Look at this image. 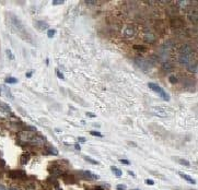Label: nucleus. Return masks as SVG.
I'll return each instance as SVG.
<instances>
[{
  "label": "nucleus",
  "mask_w": 198,
  "mask_h": 190,
  "mask_svg": "<svg viewBox=\"0 0 198 190\" xmlns=\"http://www.w3.org/2000/svg\"><path fill=\"white\" fill-rule=\"evenodd\" d=\"M135 190H138V189H135Z\"/></svg>",
  "instance_id": "obj_44"
},
{
  "label": "nucleus",
  "mask_w": 198,
  "mask_h": 190,
  "mask_svg": "<svg viewBox=\"0 0 198 190\" xmlns=\"http://www.w3.org/2000/svg\"><path fill=\"white\" fill-rule=\"evenodd\" d=\"M29 161H30V154H29V153H24V154L21 155V158H20L21 164L25 165V164H28Z\"/></svg>",
  "instance_id": "obj_15"
},
{
  "label": "nucleus",
  "mask_w": 198,
  "mask_h": 190,
  "mask_svg": "<svg viewBox=\"0 0 198 190\" xmlns=\"http://www.w3.org/2000/svg\"><path fill=\"white\" fill-rule=\"evenodd\" d=\"M135 65L137 66L138 68L142 69L143 71H148L149 69L151 68V65L146 59H143V58H136V59H135Z\"/></svg>",
  "instance_id": "obj_3"
},
{
  "label": "nucleus",
  "mask_w": 198,
  "mask_h": 190,
  "mask_svg": "<svg viewBox=\"0 0 198 190\" xmlns=\"http://www.w3.org/2000/svg\"><path fill=\"white\" fill-rule=\"evenodd\" d=\"M84 160L87 161V162H89V163H91V164H93V165H99L100 164L98 161L93 160V158H91V157H88V156H84Z\"/></svg>",
  "instance_id": "obj_21"
},
{
  "label": "nucleus",
  "mask_w": 198,
  "mask_h": 190,
  "mask_svg": "<svg viewBox=\"0 0 198 190\" xmlns=\"http://www.w3.org/2000/svg\"><path fill=\"white\" fill-rule=\"evenodd\" d=\"M177 162L183 166H189V162L187 160H184V158H177Z\"/></svg>",
  "instance_id": "obj_22"
},
{
  "label": "nucleus",
  "mask_w": 198,
  "mask_h": 190,
  "mask_svg": "<svg viewBox=\"0 0 198 190\" xmlns=\"http://www.w3.org/2000/svg\"><path fill=\"white\" fill-rule=\"evenodd\" d=\"M146 184H147V185H151V186H152V185H154V181H153V180H151V179H146Z\"/></svg>",
  "instance_id": "obj_33"
},
{
  "label": "nucleus",
  "mask_w": 198,
  "mask_h": 190,
  "mask_svg": "<svg viewBox=\"0 0 198 190\" xmlns=\"http://www.w3.org/2000/svg\"><path fill=\"white\" fill-rule=\"evenodd\" d=\"M64 179H65L66 183H75L73 176H71V175H66V176H64Z\"/></svg>",
  "instance_id": "obj_20"
},
{
  "label": "nucleus",
  "mask_w": 198,
  "mask_h": 190,
  "mask_svg": "<svg viewBox=\"0 0 198 190\" xmlns=\"http://www.w3.org/2000/svg\"><path fill=\"white\" fill-rule=\"evenodd\" d=\"M0 190H6V188L3 187V186H1V185H0Z\"/></svg>",
  "instance_id": "obj_41"
},
{
  "label": "nucleus",
  "mask_w": 198,
  "mask_h": 190,
  "mask_svg": "<svg viewBox=\"0 0 198 190\" xmlns=\"http://www.w3.org/2000/svg\"><path fill=\"white\" fill-rule=\"evenodd\" d=\"M9 177L10 178H13V179H22V178H25L26 175L23 170H12V172L9 173Z\"/></svg>",
  "instance_id": "obj_6"
},
{
  "label": "nucleus",
  "mask_w": 198,
  "mask_h": 190,
  "mask_svg": "<svg viewBox=\"0 0 198 190\" xmlns=\"http://www.w3.org/2000/svg\"><path fill=\"white\" fill-rule=\"evenodd\" d=\"M64 2H65L64 0H54L52 3H53V6H58V5H63Z\"/></svg>",
  "instance_id": "obj_28"
},
{
  "label": "nucleus",
  "mask_w": 198,
  "mask_h": 190,
  "mask_svg": "<svg viewBox=\"0 0 198 190\" xmlns=\"http://www.w3.org/2000/svg\"><path fill=\"white\" fill-rule=\"evenodd\" d=\"M32 74H33V71H29V72H26V78H31L32 77Z\"/></svg>",
  "instance_id": "obj_35"
},
{
  "label": "nucleus",
  "mask_w": 198,
  "mask_h": 190,
  "mask_svg": "<svg viewBox=\"0 0 198 190\" xmlns=\"http://www.w3.org/2000/svg\"><path fill=\"white\" fill-rule=\"evenodd\" d=\"M116 189H117V190H126V189H127V187H126V185L119 184V185H117V187H116Z\"/></svg>",
  "instance_id": "obj_29"
},
{
  "label": "nucleus",
  "mask_w": 198,
  "mask_h": 190,
  "mask_svg": "<svg viewBox=\"0 0 198 190\" xmlns=\"http://www.w3.org/2000/svg\"><path fill=\"white\" fill-rule=\"evenodd\" d=\"M55 34H56V30H48L47 31V36L49 38H53L55 36Z\"/></svg>",
  "instance_id": "obj_25"
},
{
  "label": "nucleus",
  "mask_w": 198,
  "mask_h": 190,
  "mask_svg": "<svg viewBox=\"0 0 198 190\" xmlns=\"http://www.w3.org/2000/svg\"><path fill=\"white\" fill-rule=\"evenodd\" d=\"M178 52H180V55H194V52H193L192 46H189L188 44L182 45Z\"/></svg>",
  "instance_id": "obj_5"
},
{
  "label": "nucleus",
  "mask_w": 198,
  "mask_h": 190,
  "mask_svg": "<svg viewBox=\"0 0 198 190\" xmlns=\"http://www.w3.org/2000/svg\"><path fill=\"white\" fill-rule=\"evenodd\" d=\"M6 55H7V57L9 58L10 60H14V59H15V56L13 55V53L11 52L10 49H7V50H6Z\"/></svg>",
  "instance_id": "obj_19"
},
{
  "label": "nucleus",
  "mask_w": 198,
  "mask_h": 190,
  "mask_svg": "<svg viewBox=\"0 0 198 190\" xmlns=\"http://www.w3.org/2000/svg\"><path fill=\"white\" fill-rule=\"evenodd\" d=\"M152 109L154 110L153 113L156 115H158V116H166V115H168V113L165 111V109H164V108H162V107H153Z\"/></svg>",
  "instance_id": "obj_10"
},
{
  "label": "nucleus",
  "mask_w": 198,
  "mask_h": 190,
  "mask_svg": "<svg viewBox=\"0 0 198 190\" xmlns=\"http://www.w3.org/2000/svg\"><path fill=\"white\" fill-rule=\"evenodd\" d=\"M58 190H61V189H58Z\"/></svg>",
  "instance_id": "obj_45"
},
{
  "label": "nucleus",
  "mask_w": 198,
  "mask_h": 190,
  "mask_svg": "<svg viewBox=\"0 0 198 190\" xmlns=\"http://www.w3.org/2000/svg\"><path fill=\"white\" fill-rule=\"evenodd\" d=\"M111 170L113 172V174L115 176H117V177H120L123 175V172L120 170L118 167H115V166H111Z\"/></svg>",
  "instance_id": "obj_16"
},
{
  "label": "nucleus",
  "mask_w": 198,
  "mask_h": 190,
  "mask_svg": "<svg viewBox=\"0 0 198 190\" xmlns=\"http://www.w3.org/2000/svg\"><path fill=\"white\" fill-rule=\"evenodd\" d=\"M90 133L92 135H94V137H99V138H102L103 137V134L101 133V132H99V131H91Z\"/></svg>",
  "instance_id": "obj_26"
},
{
  "label": "nucleus",
  "mask_w": 198,
  "mask_h": 190,
  "mask_svg": "<svg viewBox=\"0 0 198 190\" xmlns=\"http://www.w3.org/2000/svg\"><path fill=\"white\" fill-rule=\"evenodd\" d=\"M169 81L172 84H175L176 82H177V79H176V77H174V75H171L170 78H169Z\"/></svg>",
  "instance_id": "obj_27"
},
{
  "label": "nucleus",
  "mask_w": 198,
  "mask_h": 190,
  "mask_svg": "<svg viewBox=\"0 0 198 190\" xmlns=\"http://www.w3.org/2000/svg\"><path fill=\"white\" fill-rule=\"evenodd\" d=\"M119 162L122 163V164H124V165H130V162L127 161V160H120Z\"/></svg>",
  "instance_id": "obj_32"
},
{
  "label": "nucleus",
  "mask_w": 198,
  "mask_h": 190,
  "mask_svg": "<svg viewBox=\"0 0 198 190\" xmlns=\"http://www.w3.org/2000/svg\"><path fill=\"white\" fill-rule=\"evenodd\" d=\"M5 82L7 84H15L18 82V80L15 79V78H12V77H10V78H6L5 79Z\"/></svg>",
  "instance_id": "obj_18"
},
{
  "label": "nucleus",
  "mask_w": 198,
  "mask_h": 190,
  "mask_svg": "<svg viewBox=\"0 0 198 190\" xmlns=\"http://www.w3.org/2000/svg\"><path fill=\"white\" fill-rule=\"evenodd\" d=\"M178 175H180L182 178H183V179H185L186 181H188L189 184H193V185H195V184H196L195 179H193V178H192L191 176L186 175V174H184V173H178Z\"/></svg>",
  "instance_id": "obj_12"
},
{
  "label": "nucleus",
  "mask_w": 198,
  "mask_h": 190,
  "mask_svg": "<svg viewBox=\"0 0 198 190\" xmlns=\"http://www.w3.org/2000/svg\"><path fill=\"white\" fill-rule=\"evenodd\" d=\"M35 28L38 29L40 31H45V30H48L49 25L44 21H36L35 22Z\"/></svg>",
  "instance_id": "obj_9"
},
{
  "label": "nucleus",
  "mask_w": 198,
  "mask_h": 190,
  "mask_svg": "<svg viewBox=\"0 0 198 190\" xmlns=\"http://www.w3.org/2000/svg\"><path fill=\"white\" fill-rule=\"evenodd\" d=\"M78 141H79V142H85L87 140H85V138H83V137H80V138H78Z\"/></svg>",
  "instance_id": "obj_36"
},
{
  "label": "nucleus",
  "mask_w": 198,
  "mask_h": 190,
  "mask_svg": "<svg viewBox=\"0 0 198 190\" xmlns=\"http://www.w3.org/2000/svg\"><path fill=\"white\" fill-rule=\"evenodd\" d=\"M183 24H184V22L180 18H174V19H172V20H171V26H172V28L178 29V28H182V26H183Z\"/></svg>",
  "instance_id": "obj_8"
},
{
  "label": "nucleus",
  "mask_w": 198,
  "mask_h": 190,
  "mask_svg": "<svg viewBox=\"0 0 198 190\" xmlns=\"http://www.w3.org/2000/svg\"><path fill=\"white\" fill-rule=\"evenodd\" d=\"M9 190H19V189H17V188H10Z\"/></svg>",
  "instance_id": "obj_43"
},
{
  "label": "nucleus",
  "mask_w": 198,
  "mask_h": 190,
  "mask_svg": "<svg viewBox=\"0 0 198 190\" xmlns=\"http://www.w3.org/2000/svg\"><path fill=\"white\" fill-rule=\"evenodd\" d=\"M56 74H57V77L59 78V79H64V74H63V73H61L59 70H57V71H56Z\"/></svg>",
  "instance_id": "obj_31"
},
{
  "label": "nucleus",
  "mask_w": 198,
  "mask_h": 190,
  "mask_svg": "<svg viewBox=\"0 0 198 190\" xmlns=\"http://www.w3.org/2000/svg\"><path fill=\"white\" fill-rule=\"evenodd\" d=\"M48 153L52 154V155H58V151H57V149L50 146V148H48Z\"/></svg>",
  "instance_id": "obj_24"
},
{
  "label": "nucleus",
  "mask_w": 198,
  "mask_h": 190,
  "mask_svg": "<svg viewBox=\"0 0 198 190\" xmlns=\"http://www.w3.org/2000/svg\"><path fill=\"white\" fill-rule=\"evenodd\" d=\"M177 60L182 66H186L187 67L192 61H194V55H180Z\"/></svg>",
  "instance_id": "obj_4"
},
{
  "label": "nucleus",
  "mask_w": 198,
  "mask_h": 190,
  "mask_svg": "<svg viewBox=\"0 0 198 190\" xmlns=\"http://www.w3.org/2000/svg\"><path fill=\"white\" fill-rule=\"evenodd\" d=\"M75 148H76V150H80V145L79 144H75Z\"/></svg>",
  "instance_id": "obj_40"
},
{
  "label": "nucleus",
  "mask_w": 198,
  "mask_h": 190,
  "mask_svg": "<svg viewBox=\"0 0 198 190\" xmlns=\"http://www.w3.org/2000/svg\"><path fill=\"white\" fill-rule=\"evenodd\" d=\"M143 40H145V42H147V43H153L154 41H156V36H154L152 33H146Z\"/></svg>",
  "instance_id": "obj_13"
},
{
  "label": "nucleus",
  "mask_w": 198,
  "mask_h": 190,
  "mask_svg": "<svg viewBox=\"0 0 198 190\" xmlns=\"http://www.w3.org/2000/svg\"><path fill=\"white\" fill-rule=\"evenodd\" d=\"M134 49L138 50V52H146V47L141 45H134Z\"/></svg>",
  "instance_id": "obj_23"
},
{
  "label": "nucleus",
  "mask_w": 198,
  "mask_h": 190,
  "mask_svg": "<svg viewBox=\"0 0 198 190\" xmlns=\"http://www.w3.org/2000/svg\"><path fill=\"white\" fill-rule=\"evenodd\" d=\"M129 144H130V145H134V146H136V143H133V142H129Z\"/></svg>",
  "instance_id": "obj_42"
},
{
  "label": "nucleus",
  "mask_w": 198,
  "mask_h": 190,
  "mask_svg": "<svg viewBox=\"0 0 198 190\" xmlns=\"http://www.w3.org/2000/svg\"><path fill=\"white\" fill-rule=\"evenodd\" d=\"M11 21H12L13 26L19 31V33L21 34V36L23 38H26V40H28V33H26V31L24 29V26H23V24L21 23V21L19 20L17 17H14V15H12V17H11Z\"/></svg>",
  "instance_id": "obj_1"
},
{
  "label": "nucleus",
  "mask_w": 198,
  "mask_h": 190,
  "mask_svg": "<svg viewBox=\"0 0 198 190\" xmlns=\"http://www.w3.org/2000/svg\"><path fill=\"white\" fill-rule=\"evenodd\" d=\"M90 190H103V188L100 187V186H95V187H93V188L90 189Z\"/></svg>",
  "instance_id": "obj_34"
},
{
  "label": "nucleus",
  "mask_w": 198,
  "mask_h": 190,
  "mask_svg": "<svg viewBox=\"0 0 198 190\" xmlns=\"http://www.w3.org/2000/svg\"><path fill=\"white\" fill-rule=\"evenodd\" d=\"M148 85H149V87L151 88V90L154 91L156 93H158V94L160 95L161 97L165 100V102H169V100H170V95H169V94H166V92H165L164 90H163V88H162L161 86H159V85H158V84H156V83H149Z\"/></svg>",
  "instance_id": "obj_2"
},
{
  "label": "nucleus",
  "mask_w": 198,
  "mask_h": 190,
  "mask_svg": "<svg viewBox=\"0 0 198 190\" xmlns=\"http://www.w3.org/2000/svg\"><path fill=\"white\" fill-rule=\"evenodd\" d=\"M171 64H169V62H165L164 65H163V68H164V70H171Z\"/></svg>",
  "instance_id": "obj_30"
},
{
  "label": "nucleus",
  "mask_w": 198,
  "mask_h": 190,
  "mask_svg": "<svg viewBox=\"0 0 198 190\" xmlns=\"http://www.w3.org/2000/svg\"><path fill=\"white\" fill-rule=\"evenodd\" d=\"M125 35L127 37H131L134 35V29L131 28V26H128V28L125 30Z\"/></svg>",
  "instance_id": "obj_17"
},
{
  "label": "nucleus",
  "mask_w": 198,
  "mask_h": 190,
  "mask_svg": "<svg viewBox=\"0 0 198 190\" xmlns=\"http://www.w3.org/2000/svg\"><path fill=\"white\" fill-rule=\"evenodd\" d=\"M87 116H88V117H91V118H94L95 117V115L92 114V113H87Z\"/></svg>",
  "instance_id": "obj_37"
},
{
  "label": "nucleus",
  "mask_w": 198,
  "mask_h": 190,
  "mask_svg": "<svg viewBox=\"0 0 198 190\" xmlns=\"http://www.w3.org/2000/svg\"><path fill=\"white\" fill-rule=\"evenodd\" d=\"M128 174H129V175H130V176H133V177H135V174H134V172H131V170H130V172H128Z\"/></svg>",
  "instance_id": "obj_39"
},
{
  "label": "nucleus",
  "mask_w": 198,
  "mask_h": 190,
  "mask_svg": "<svg viewBox=\"0 0 198 190\" xmlns=\"http://www.w3.org/2000/svg\"><path fill=\"white\" fill-rule=\"evenodd\" d=\"M85 3H87V5H95L96 1H85Z\"/></svg>",
  "instance_id": "obj_38"
},
{
  "label": "nucleus",
  "mask_w": 198,
  "mask_h": 190,
  "mask_svg": "<svg viewBox=\"0 0 198 190\" xmlns=\"http://www.w3.org/2000/svg\"><path fill=\"white\" fill-rule=\"evenodd\" d=\"M187 69H188L189 72L196 73V72H197V61L195 60V62H194V61H192V62L187 66Z\"/></svg>",
  "instance_id": "obj_14"
},
{
  "label": "nucleus",
  "mask_w": 198,
  "mask_h": 190,
  "mask_svg": "<svg viewBox=\"0 0 198 190\" xmlns=\"http://www.w3.org/2000/svg\"><path fill=\"white\" fill-rule=\"evenodd\" d=\"M82 177L84 179H89V180H98L100 179L99 175H95V174L91 173L90 170H85V172H82Z\"/></svg>",
  "instance_id": "obj_7"
},
{
  "label": "nucleus",
  "mask_w": 198,
  "mask_h": 190,
  "mask_svg": "<svg viewBox=\"0 0 198 190\" xmlns=\"http://www.w3.org/2000/svg\"><path fill=\"white\" fill-rule=\"evenodd\" d=\"M188 19L193 23H195V24H196V23H197V11L196 10L195 11H194V10L189 11V12H188Z\"/></svg>",
  "instance_id": "obj_11"
}]
</instances>
